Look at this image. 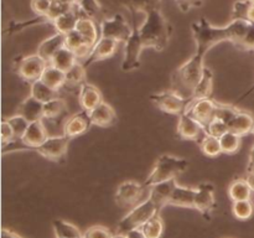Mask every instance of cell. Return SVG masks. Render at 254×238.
Masks as SVG:
<instances>
[{
  "label": "cell",
  "instance_id": "1",
  "mask_svg": "<svg viewBox=\"0 0 254 238\" xmlns=\"http://www.w3.org/2000/svg\"><path fill=\"white\" fill-rule=\"evenodd\" d=\"M250 25V20L236 19L226 26L217 27L211 25L206 17L192 22L191 30L196 44L195 54L171 74V89L185 98H191L196 84L202 76L205 56L208 50L223 41H231L238 46L245 39Z\"/></svg>",
  "mask_w": 254,
  "mask_h": 238
},
{
  "label": "cell",
  "instance_id": "2",
  "mask_svg": "<svg viewBox=\"0 0 254 238\" xmlns=\"http://www.w3.org/2000/svg\"><path fill=\"white\" fill-rule=\"evenodd\" d=\"M139 34L144 47L163 51L170 41L171 25L161 14L160 9H151L145 12V20L139 27Z\"/></svg>",
  "mask_w": 254,
  "mask_h": 238
},
{
  "label": "cell",
  "instance_id": "3",
  "mask_svg": "<svg viewBox=\"0 0 254 238\" xmlns=\"http://www.w3.org/2000/svg\"><path fill=\"white\" fill-rule=\"evenodd\" d=\"M188 168L189 161L186 159L163 154L161 156H159L153 170L150 171V174L144 180L143 183L145 187L150 188L151 186L159 182L170 180V178H176V176L183 174Z\"/></svg>",
  "mask_w": 254,
  "mask_h": 238
},
{
  "label": "cell",
  "instance_id": "4",
  "mask_svg": "<svg viewBox=\"0 0 254 238\" xmlns=\"http://www.w3.org/2000/svg\"><path fill=\"white\" fill-rule=\"evenodd\" d=\"M159 213V208L150 198L143 201L135 207L131 208L118 223V230L119 233H128L129 231L135 230V228H140L146 221L150 220L155 215Z\"/></svg>",
  "mask_w": 254,
  "mask_h": 238
},
{
  "label": "cell",
  "instance_id": "5",
  "mask_svg": "<svg viewBox=\"0 0 254 238\" xmlns=\"http://www.w3.org/2000/svg\"><path fill=\"white\" fill-rule=\"evenodd\" d=\"M150 188L145 187L144 183H139L134 180H128L118 186L116 192V202L121 207H135L143 201L148 200Z\"/></svg>",
  "mask_w": 254,
  "mask_h": 238
},
{
  "label": "cell",
  "instance_id": "6",
  "mask_svg": "<svg viewBox=\"0 0 254 238\" xmlns=\"http://www.w3.org/2000/svg\"><path fill=\"white\" fill-rule=\"evenodd\" d=\"M136 14L138 12H131V16H133V31H131L130 37L126 42V47H124V59L123 62H122V71L123 72H130L140 67L141 50L145 49L143 42H141L140 34H139Z\"/></svg>",
  "mask_w": 254,
  "mask_h": 238
},
{
  "label": "cell",
  "instance_id": "7",
  "mask_svg": "<svg viewBox=\"0 0 254 238\" xmlns=\"http://www.w3.org/2000/svg\"><path fill=\"white\" fill-rule=\"evenodd\" d=\"M149 98L163 112L169 114H178V116L186 111L189 102H190V98H185L174 89L158 92V93L151 94Z\"/></svg>",
  "mask_w": 254,
  "mask_h": 238
},
{
  "label": "cell",
  "instance_id": "8",
  "mask_svg": "<svg viewBox=\"0 0 254 238\" xmlns=\"http://www.w3.org/2000/svg\"><path fill=\"white\" fill-rule=\"evenodd\" d=\"M101 37H109L126 44L130 37L133 27L129 26L128 21L122 14H116L113 17H107L99 25Z\"/></svg>",
  "mask_w": 254,
  "mask_h": 238
},
{
  "label": "cell",
  "instance_id": "9",
  "mask_svg": "<svg viewBox=\"0 0 254 238\" xmlns=\"http://www.w3.org/2000/svg\"><path fill=\"white\" fill-rule=\"evenodd\" d=\"M216 109H217V102H215L211 98H202V99H192L190 98V102L186 108V113L190 114L192 118H195L203 129L207 128L208 123L215 118Z\"/></svg>",
  "mask_w": 254,
  "mask_h": 238
},
{
  "label": "cell",
  "instance_id": "10",
  "mask_svg": "<svg viewBox=\"0 0 254 238\" xmlns=\"http://www.w3.org/2000/svg\"><path fill=\"white\" fill-rule=\"evenodd\" d=\"M69 141H71V139L64 134V135L49 136L44 143L32 149V151H36L37 154L49 159V160L59 161L66 155Z\"/></svg>",
  "mask_w": 254,
  "mask_h": 238
},
{
  "label": "cell",
  "instance_id": "11",
  "mask_svg": "<svg viewBox=\"0 0 254 238\" xmlns=\"http://www.w3.org/2000/svg\"><path fill=\"white\" fill-rule=\"evenodd\" d=\"M47 64H49V61H46L39 54L30 55L20 60L17 64V73L24 81L32 83L41 78Z\"/></svg>",
  "mask_w": 254,
  "mask_h": 238
},
{
  "label": "cell",
  "instance_id": "12",
  "mask_svg": "<svg viewBox=\"0 0 254 238\" xmlns=\"http://www.w3.org/2000/svg\"><path fill=\"white\" fill-rule=\"evenodd\" d=\"M119 41L114 39H109V37H99V40L97 41V44L92 47L91 55L88 56V59L84 60L82 63L86 68H88L92 63L97 61H103V60L109 59V57L113 56L117 52L118 49Z\"/></svg>",
  "mask_w": 254,
  "mask_h": 238
},
{
  "label": "cell",
  "instance_id": "13",
  "mask_svg": "<svg viewBox=\"0 0 254 238\" xmlns=\"http://www.w3.org/2000/svg\"><path fill=\"white\" fill-rule=\"evenodd\" d=\"M91 125L92 120L89 112L82 109L81 112H77L67 119L64 125V134L69 139H73L86 133Z\"/></svg>",
  "mask_w": 254,
  "mask_h": 238
},
{
  "label": "cell",
  "instance_id": "14",
  "mask_svg": "<svg viewBox=\"0 0 254 238\" xmlns=\"http://www.w3.org/2000/svg\"><path fill=\"white\" fill-rule=\"evenodd\" d=\"M178 134L183 139L198 140L201 138V135H205L206 131L203 129V126L195 118H192L190 114L184 112V113H181L179 116Z\"/></svg>",
  "mask_w": 254,
  "mask_h": 238
},
{
  "label": "cell",
  "instance_id": "15",
  "mask_svg": "<svg viewBox=\"0 0 254 238\" xmlns=\"http://www.w3.org/2000/svg\"><path fill=\"white\" fill-rule=\"evenodd\" d=\"M81 17L84 16L83 11L79 7L78 2H74L72 4L71 9L68 11H66L64 14L60 15L57 19H55V21L52 22V25L56 29V32H62V34H68V32L76 30L77 22Z\"/></svg>",
  "mask_w": 254,
  "mask_h": 238
},
{
  "label": "cell",
  "instance_id": "16",
  "mask_svg": "<svg viewBox=\"0 0 254 238\" xmlns=\"http://www.w3.org/2000/svg\"><path fill=\"white\" fill-rule=\"evenodd\" d=\"M215 188L210 182L201 183L197 187L195 196V205L193 208L200 211L202 215L207 216L215 208Z\"/></svg>",
  "mask_w": 254,
  "mask_h": 238
},
{
  "label": "cell",
  "instance_id": "17",
  "mask_svg": "<svg viewBox=\"0 0 254 238\" xmlns=\"http://www.w3.org/2000/svg\"><path fill=\"white\" fill-rule=\"evenodd\" d=\"M176 185H178L176 178H170V180L163 181V182H159L156 183V185L151 186L149 198L158 206L159 211H160L164 206L169 205V200H170L171 193H173Z\"/></svg>",
  "mask_w": 254,
  "mask_h": 238
},
{
  "label": "cell",
  "instance_id": "18",
  "mask_svg": "<svg viewBox=\"0 0 254 238\" xmlns=\"http://www.w3.org/2000/svg\"><path fill=\"white\" fill-rule=\"evenodd\" d=\"M78 101L82 109L91 112L92 109L96 108L99 103L103 102V97H102L101 91H99L94 84L84 82V83L79 87Z\"/></svg>",
  "mask_w": 254,
  "mask_h": 238
},
{
  "label": "cell",
  "instance_id": "19",
  "mask_svg": "<svg viewBox=\"0 0 254 238\" xmlns=\"http://www.w3.org/2000/svg\"><path fill=\"white\" fill-rule=\"evenodd\" d=\"M92 124L98 126H111L117 121V113L113 107L107 102H102L89 112Z\"/></svg>",
  "mask_w": 254,
  "mask_h": 238
},
{
  "label": "cell",
  "instance_id": "20",
  "mask_svg": "<svg viewBox=\"0 0 254 238\" xmlns=\"http://www.w3.org/2000/svg\"><path fill=\"white\" fill-rule=\"evenodd\" d=\"M47 138H49V134H47V130L41 119V120L30 121L29 126H27L26 131H25L21 139L27 145V149L32 150L34 148L39 146L40 144L44 143Z\"/></svg>",
  "mask_w": 254,
  "mask_h": 238
},
{
  "label": "cell",
  "instance_id": "21",
  "mask_svg": "<svg viewBox=\"0 0 254 238\" xmlns=\"http://www.w3.org/2000/svg\"><path fill=\"white\" fill-rule=\"evenodd\" d=\"M64 42H66V34H62V32H56L52 36L47 37L46 40L41 42L37 47V54L41 57H44L46 61H51L52 57L62 49L64 47Z\"/></svg>",
  "mask_w": 254,
  "mask_h": 238
},
{
  "label": "cell",
  "instance_id": "22",
  "mask_svg": "<svg viewBox=\"0 0 254 238\" xmlns=\"http://www.w3.org/2000/svg\"><path fill=\"white\" fill-rule=\"evenodd\" d=\"M196 191H197V187H186V186L176 185L171 193L170 200H169V205L193 208Z\"/></svg>",
  "mask_w": 254,
  "mask_h": 238
},
{
  "label": "cell",
  "instance_id": "23",
  "mask_svg": "<svg viewBox=\"0 0 254 238\" xmlns=\"http://www.w3.org/2000/svg\"><path fill=\"white\" fill-rule=\"evenodd\" d=\"M76 30L82 35L84 42L91 45L92 47L97 44V41L101 37V29L99 25L94 20L89 17H81L77 22Z\"/></svg>",
  "mask_w": 254,
  "mask_h": 238
},
{
  "label": "cell",
  "instance_id": "24",
  "mask_svg": "<svg viewBox=\"0 0 254 238\" xmlns=\"http://www.w3.org/2000/svg\"><path fill=\"white\" fill-rule=\"evenodd\" d=\"M19 114L25 117L29 121L41 120L44 118V103L35 97L29 96L20 104Z\"/></svg>",
  "mask_w": 254,
  "mask_h": 238
},
{
  "label": "cell",
  "instance_id": "25",
  "mask_svg": "<svg viewBox=\"0 0 254 238\" xmlns=\"http://www.w3.org/2000/svg\"><path fill=\"white\" fill-rule=\"evenodd\" d=\"M254 125V118L251 113L245 111H238L232 118V120L228 123V128L230 130L235 131V133L240 134L241 136L246 135L248 133H252V129Z\"/></svg>",
  "mask_w": 254,
  "mask_h": 238
},
{
  "label": "cell",
  "instance_id": "26",
  "mask_svg": "<svg viewBox=\"0 0 254 238\" xmlns=\"http://www.w3.org/2000/svg\"><path fill=\"white\" fill-rule=\"evenodd\" d=\"M213 89V72L210 67L205 66L201 76L200 81L196 84L195 89L191 98L192 99H202V98H210L211 93Z\"/></svg>",
  "mask_w": 254,
  "mask_h": 238
},
{
  "label": "cell",
  "instance_id": "27",
  "mask_svg": "<svg viewBox=\"0 0 254 238\" xmlns=\"http://www.w3.org/2000/svg\"><path fill=\"white\" fill-rule=\"evenodd\" d=\"M114 4L127 7L130 12H144L151 9H160L161 0H112Z\"/></svg>",
  "mask_w": 254,
  "mask_h": 238
},
{
  "label": "cell",
  "instance_id": "28",
  "mask_svg": "<svg viewBox=\"0 0 254 238\" xmlns=\"http://www.w3.org/2000/svg\"><path fill=\"white\" fill-rule=\"evenodd\" d=\"M77 2L83 11L84 16L94 20L98 25H101V22L107 19L106 10L99 4L98 0H78Z\"/></svg>",
  "mask_w": 254,
  "mask_h": 238
},
{
  "label": "cell",
  "instance_id": "29",
  "mask_svg": "<svg viewBox=\"0 0 254 238\" xmlns=\"http://www.w3.org/2000/svg\"><path fill=\"white\" fill-rule=\"evenodd\" d=\"M41 79L47 86L59 91L64 84H66V72L57 68L54 64L49 63L46 68H45L44 73H42Z\"/></svg>",
  "mask_w": 254,
  "mask_h": 238
},
{
  "label": "cell",
  "instance_id": "30",
  "mask_svg": "<svg viewBox=\"0 0 254 238\" xmlns=\"http://www.w3.org/2000/svg\"><path fill=\"white\" fill-rule=\"evenodd\" d=\"M253 190L251 186L248 185L246 178H236L231 182L230 187H228V196L231 200L235 201H242V200H251Z\"/></svg>",
  "mask_w": 254,
  "mask_h": 238
},
{
  "label": "cell",
  "instance_id": "31",
  "mask_svg": "<svg viewBox=\"0 0 254 238\" xmlns=\"http://www.w3.org/2000/svg\"><path fill=\"white\" fill-rule=\"evenodd\" d=\"M52 227H54L56 238H82V235H83L73 223L67 222L64 220H59V218L54 220Z\"/></svg>",
  "mask_w": 254,
  "mask_h": 238
},
{
  "label": "cell",
  "instance_id": "32",
  "mask_svg": "<svg viewBox=\"0 0 254 238\" xmlns=\"http://www.w3.org/2000/svg\"><path fill=\"white\" fill-rule=\"evenodd\" d=\"M77 61H78V60H77L74 52L64 46V47H62V49L60 50V51L57 52L54 57H52L51 61H50V63L54 64V66L57 67V68H60V69H62V71L66 72V71H68V69L71 68V67L73 66Z\"/></svg>",
  "mask_w": 254,
  "mask_h": 238
},
{
  "label": "cell",
  "instance_id": "33",
  "mask_svg": "<svg viewBox=\"0 0 254 238\" xmlns=\"http://www.w3.org/2000/svg\"><path fill=\"white\" fill-rule=\"evenodd\" d=\"M56 92H57L56 89L47 86L41 78L32 82V83L30 84V96L35 97V98L39 99V101L42 102V103L56 98Z\"/></svg>",
  "mask_w": 254,
  "mask_h": 238
},
{
  "label": "cell",
  "instance_id": "34",
  "mask_svg": "<svg viewBox=\"0 0 254 238\" xmlns=\"http://www.w3.org/2000/svg\"><path fill=\"white\" fill-rule=\"evenodd\" d=\"M164 221L163 218L158 215H155L154 217H151L150 220L146 221L143 226L140 227V230L143 231V233L145 235L146 238H161L164 233Z\"/></svg>",
  "mask_w": 254,
  "mask_h": 238
},
{
  "label": "cell",
  "instance_id": "35",
  "mask_svg": "<svg viewBox=\"0 0 254 238\" xmlns=\"http://www.w3.org/2000/svg\"><path fill=\"white\" fill-rule=\"evenodd\" d=\"M241 141H242V136L240 134L235 133L232 130H228L227 133L223 134L220 138L221 149L222 153L225 154H235L237 153L238 149L241 148Z\"/></svg>",
  "mask_w": 254,
  "mask_h": 238
},
{
  "label": "cell",
  "instance_id": "36",
  "mask_svg": "<svg viewBox=\"0 0 254 238\" xmlns=\"http://www.w3.org/2000/svg\"><path fill=\"white\" fill-rule=\"evenodd\" d=\"M86 69L81 61H77L68 71H66V84L81 87L86 82Z\"/></svg>",
  "mask_w": 254,
  "mask_h": 238
},
{
  "label": "cell",
  "instance_id": "37",
  "mask_svg": "<svg viewBox=\"0 0 254 238\" xmlns=\"http://www.w3.org/2000/svg\"><path fill=\"white\" fill-rule=\"evenodd\" d=\"M200 148L205 155L211 156V158H216L222 153L220 144V138L210 135V134H205L202 138L200 139Z\"/></svg>",
  "mask_w": 254,
  "mask_h": 238
},
{
  "label": "cell",
  "instance_id": "38",
  "mask_svg": "<svg viewBox=\"0 0 254 238\" xmlns=\"http://www.w3.org/2000/svg\"><path fill=\"white\" fill-rule=\"evenodd\" d=\"M41 24H51V21L49 20L47 16H37L34 17L31 20H26V21H21V22H15L11 21L7 26V29L5 30V34L7 35H12L16 34V32L22 31L24 29H27L30 26H35V25H41Z\"/></svg>",
  "mask_w": 254,
  "mask_h": 238
},
{
  "label": "cell",
  "instance_id": "39",
  "mask_svg": "<svg viewBox=\"0 0 254 238\" xmlns=\"http://www.w3.org/2000/svg\"><path fill=\"white\" fill-rule=\"evenodd\" d=\"M67 104L66 101L62 98H56L51 99L49 102H45L44 103V118L47 119H54L56 118L57 116L62 113V112L66 111Z\"/></svg>",
  "mask_w": 254,
  "mask_h": 238
},
{
  "label": "cell",
  "instance_id": "40",
  "mask_svg": "<svg viewBox=\"0 0 254 238\" xmlns=\"http://www.w3.org/2000/svg\"><path fill=\"white\" fill-rule=\"evenodd\" d=\"M254 211V206L251 200L235 201L232 205V212L236 218L241 221H246L252 217Z\"/></svg>",
  "mask_w": 254,
  "mask_h": 238
},
{
  "label": "cell",
  "instance_id": "41",
  "mask_svg": "<svg viewBox=\"0 0 254 238\" xmlns=\"http://www.w3.org/2000/svg\"><path fill=\"white\" fill-rule=\"evenodd\" d=\"M6 120L9 121V124L11 125L12 130H14L15 138L21 139L22 135L25 134V131H26L27 126H29L30 121L27 120L25 117H22L21 114H19V113H17L16 116L10 117V118H7Z\"/></svg>",
  "mask_w": 254,
  "mask_h": 238
},
{
  "label": "cell",
  "instance_id": "42",
  "mask_svg": "<svg viewBox=\"0 0 254 238\" xmlns=\"http://www.w3.org/2000/svg\"><path fill=\"white\" fill-rule=\"evenodd\" d=\"M238 111H240V109L236 106H233V104H223L217 102V109H216L215 118L226 121V123L228 124L232 120L233 117L238 113Z\"/></svg>",
  "mask_w": 254,
  "mask_h": 238
},
{
  "label": "cell",
  "instance_id": "43",
  "mask_svg": "<svg viewBox=\"0 0 254 238\" xmlns=\"http://www.w3.org/2000/svg\"><path fill=\"white\" fill-rule=\"evenodd\" d=\"M228 130H230V128H228V124L226 121L220 120L217 118H213L208 123L207 128H206V134H210V135L216 136V138H221Z\"/></svg>",
  "mask_w": 254,
  "mask_h": 238
},
{
  "label": "cell",
  "instance_id": "44",
  "mask_svg": "<svg viewBox=\"0 0 254 238\" xmlns=\"http://www.w3.org/2000/svg\"><path fill=\"white\" fill-rule=\"evenodd\" d=\"M252 2L251 0H238L233 4L232 20H248V11H250Z\"/></svg>",
  "mask_w": 254,
  "mask_h": 238
},
{
  "label": "cell",
  "instance_id": "45",
  "mask_svg": "<svg viewBox=\"0 0 254 238\" xmlns=\"http://www.w3.org/2000/svg\"><path fill=\"white\" fill-rule=\"evenodd\" d=\"M111 231L104 226H92V227L87 228L82 235V238H112Z\"/></svg>",
  "mask_w": 254,
  "mask_h": 238
},
{
  "label": "cell",
  "instance_id": "46",
  "mask_svg": "<svg viewBox=\"0 0 254 238\" xmlns=\"http://www.w3.org/2000/svg\"><path fill=\"white\" fill-rule=\"evenodd\" d=\"M83 44H84L83 37H82V35L79 34L77 30H73V31L66 34V42H64V46H66L67 49L74 51V50L78 49V47Z\"/></svg>",
  "mask_w": 254,
  "mask_h": 238
},
{
  "label": "cell",
  "instance_id": "47",
  "mask_svg": "<svg viewBox=\"0 0 254 238\" xmlns=\"http://www.w3.org/2000/svg\"><path fill=\"white\" fill-rule=\"evenodd\" d=\"M51 4L52 0H31V9L37 16H46Z\"/></svg>",
  "mask_w": 254,
  "mask_h": 238
},
{
  "label": "cell",
  "instance_id": "48",
  "mask_svg": "<svg viewBox=\"0 0 254 238\" xmlns=\"http://www.w3.org/2000/svg\"><path fill=\"white\" fill-rule=\"evenodd\" d=\"M238 47L243 50H254V22L251 21L250 29Z\"/></svg>",
  "mask_w": 254,
  "mask_h": 238
},
{
  "label": "cell",
  "instance_id": "49",
  "mask_svg": "<svg viewBox=\"0 0 254 238\" xmlns=\"http://www.w3.org/2000/svg\"><path fill=\"white\" fill-rule=\"evenodd\" d=\"M15 138L14 130H12L11 125L9 124V121L6 119L1 121V144L9 143L10 140Z\"/></svg>",
  "mask_w": 254,
  "mask_h": 238
},
{
  "label": "cell",
  "instance_id": "50",
  "mask_svg": "<svg viewBox=\"0 0 254 238\" xmlns=\"http://www.w3.org/2000/svg\"><path fill=\"white\" fill-rule=\"evenodd\" d=\"M202 2L203 0H176V4H178L179 9L184 12L189 11V10L192 9V7L201 6Z\"/></svg>",
  "mask_w": 254,
  "mask_h": 238
},
{
  "label": "cell",
  "instance_id": "51",
  "mask_svg": "<svg viewBox=\"0 0 254 238\" xmlns=\"http://www.w3.org/2000/svg\"><path fill=\"white\" fill-rule=\"evenodd\" d=\"M91 51H92L91 45H88V44H86V42H84L83 45H81V46H79L78 49L74 50L73 52H74V55H76L77 60H78V61H81V62H83L84 60L88 59V56L91 55Z\"/></svg>",
  "mask_w": 254,
  "mask_h": 238
},
{
  "label": "cell",
  "instance_id": "52",
  "mask_svg": "<svg viewBox=\"0 0 254 238\" xmlns=\"http://www.w3.org/2000/svg\"><path fill=\"white\" fill-rule=\"evenodd\" d=\"M127 236H128V238H146L140 228H135V230L129 231V232L127 233Z\"/></svg>",
  "mask_w": 254,
  "mask_h": 238
},
{
  "label": "cell",
  "instance_id": "53",
  "mask_svg": "<svg viewBox=\"0 0 254 238\" xmlns=\"http://www.w3.org/2000/svg\"><path fill=\"white\" fill-rule=\"evenodd\" d=\"M1 238H22V237H20L17 233H15V232H12V231L7 230V228H2Z\"/></svg>",
  "mask_w": 254,
  "mask_h": 238
},
{
  "label": "cell",
  "instance_id": "54",
  "mask_svg": "<svg viewBox=\"0 0 254 238\" xmlns=\"http://www.w3.org/2000/svg\"><path fill=\"white\" fill-rule=\"evenodd\" d=\"M246 180H247L248 185L251 186V188L254 191V173H252V171H248Z\"/></svg>",
  "mask_w": 254,
  "mask_h": 238
},
{
  "label": "cell",
  "instance_id": "55",
  "mask_svg": "<svg viewBox=\"0 0 254 238\" xmlns=\"http://www.w3.org/2000/svg\"><path fill=\"white\" fill-rule=\"evenodd\" d=\"M248 20H250V21L254 22V5H252V6H251L250 11H248Z\"/></svg>",
  "mask_w": 254,
  "mask_h": 238
},
{
  "label": "cell",
  "instance_id": "56",
  "mask_svg": "<svg viewBox=\"0 0 254 238\" xmlns=\"http://www.w3.org/2000/svg\"><path fill=\"white\" fill-rule=\"evenodd\" d=\"M248 164H254V145L251 149V153H250V160H248Z\"/></svg>",
  "mask_w": 254,
  "mask_h": 238
},
{
  "label": "cell",
  "instance_id": "57",
  "mask_svg": "<svg viewBox=\"0 0 254 238\" xmlns=\"http://www.w3.org/2000/svg\"><path fill=\"white\" fill-rule=\"evenodd\" d=\"M112 238H128L127 233H116V235L112 236Z\"/></svg>",
  "mask_w": 254,
  "mask_h": 238
},
{
  "label": "cell",
  "instance_id": "58",
  "mask_svg": "<svg viewBox=\"0 0 254 238\" xmlns=\"http://www.w3.org/2000/svg\"><path fill=\"white\" fill-rule=\"evenodd\" d=\"M247 171H252V173H254V164H248Z\"/></svg>",
  "mask_w": 254,
  "mask_h": 238
},
{
  "label": "cell",
  "instance_id": "59",
  "mask_svg": "<svg viewBox=\"0 0 254 238\" xmlns=\"http://www.w3.org/2000/svg\"><path fill=\"white\" fill-rule=\"evenodd\" d=\"M62 1L68 2V4H74V2H77V1H78V0H62Z\"/></svg>",
  "mask_w": 254,
  "mask_h": 238
},
{
  "label": "cell",
  "instance_id": "60",
  "mask_svg": "<svg viewBox=\"0 0 254 238\" xmlns=\"http://www.w3.org/2000/svg\"><path fill=\"white\" fill-rule=\"evenodd\" d=\"M253 91H254V87H253V88H252V89H251V91H250V92H247V93H246V94H245V96H243V97L248 96V94H250V93H252V92H253Z\"/></svg>",
  "mask_w": 254,
  "mask_h": 238
},
{
  "label": "cell",
  "instance_id": "61",
  "mask_svg": "<svg viewBox=\"0 0 254 238\" xmlns=\"http://www.w3.org/2000/svg\"><path fill=\"white\" fill-rule=\"evenodd\" d=\"M252 134L254 135V125H253V129H252Z\"/></svg>",
  "mask_w": 254,
  "mask_h": 238
},
{
  "label": "cell",
  "instance_id": "62",
  "mask_svg": "<svg viewBox=\"0 0 254 238\" xmlns=\"http://www.w3.org/2000/svg\"><path fill=\"white\" fill-rule=\"evenodd\" d=\"M251 2H252V5H254V0H251Z\"/></svg>",
  "mask_w": 254,
  "mask_h": 238
},
{
  "label": "cell",
  "instance_id": "63",
  "mask_svg": "<svg viewBox=\"0 0 254 238\" xmlns=\"http://www.w3.org/2000/svg\"><path fill=\"white\" fill-rule=\"evenodd\" d=\"M52 1H54V0H52Z\"/></svg>",
  "mask_w": 254,
  "mask_h": 238
}]
</instances>
